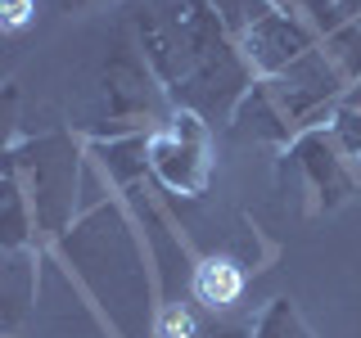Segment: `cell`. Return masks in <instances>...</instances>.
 <instances>
[{"instance_id":"cell-2","label":"cell","mask_w":361,"mask_h":338,"mask_svg":"<svg viewBox=\"0 0 361 338\" xmlns=\"http://www.w3.org/2000/svg\"><path fill=\"white\" fill-rule=\"evenodd\" d=\"M312 50H316V32L293 9H280V5H271L253 27L240 32V54L248 59L253 73H267V77L289 73Z\"/></svg>"},{"instance_id":"cell-7","label":"cell","mask_w":361,"mask_h":338,"mask_svg":"<svg viewBox=\"0 0 361 338\" xmlns=\"http://www.w3.org/2000/svg\"><path fill=\"white\" fill-rule=\"evenodd\" d=\"M18 104H23L18 86L5 82V86H0V154H9L14 140H18Z\"/></svg>"},{"instance_id":"cell-11","label":"cell","mask_w":361,"mask_h":338,"mask_svg":"<svg viewBox=\"0 0 361 338\" xmlns=\"http://www.w3.org/2000/svg\"><path fill=\"white\" fill-rule=\"evenodd\" d=\"M271 5H280V9H289V5H293V0H271Z\"/></svg>"},{"instance_id":"cell-10","label":"cell","mask_w":361,"mask_h":338,"mask_svg":"<svg viewBox=\"0 0 361 338\" xmlns=\"http://www.w3.org/2000/svg\"><path fill=\"white\" fill-rule=\"evenodd\" d=\"M195 338H253V325L248 320H217V325H203Z\"/></svg>"},{"instance_id":"cell-5","label":"cell","mask_w":361,"mask_h":338,"mask_svg":"<svg viewBox=\"0 0 361 338\" xmlns=\"http://www.w3.org/2000/svg\"><path fill=\"white\" fill-rule=\"evenodd\" d=\"M253 338H316L289 298H271L253 320Z\"/></svg>"},{"instance_id":"cell-4","label":"cell","mask_w":361,"mask_h":338,"mask_svg":"<svg viewBox=\"0 0 361 338\" xmlns=\"http://www.w3.org/2000/svg\"><path fill=\"white\" fill-rule=\"evenodd\" d=\"M190 289H195V302H203L208 311H231L235 302H240L244 293V270L235 257H203L195 266V275H190Z\"/></svg>"},{"instance_id":"cell-1","label":"cell","mask_w":361,"mask_h":338,"mask_svg":"<svg viewBox=\"0 0 361 338\" xmlns=\"http://www.w3.org/2000/svg\"><path fill=\"white\" fill-rule=\"evenodd\" d=\"M145 167H149L167 189L203 199L208 194V176H212L208 122L190 108H172L163 127L145 135Z\"/></svg>"},{"instance_id":"cell-3","label":"cell","mask_w":361,"mask_h":338,"mask_svg":"<svg viewBox=\"0 0 361 338\" xmlns=\"http://www.w3.org/2000/svg\"><path fill=\"white\" fill-rule=\"evenodd\" d=\"M37 244V217H32V203L23 180L0 163V248L18 253V248Z\"/></svg>"},{"instance_id":"cell-6","label":"cell","mask_w":361,"mask_h":338,"mask_svg":"<svg viewBox=\"0 0 361 338\" xmlns=\"http://www.w3.org/2000/svg\"><path fill=\"white\" fill-rule=\"evenodd\" d=\"M330 135L348 158H361V86H348V95L338 99Z\"/></svg>"},{"instance_id":"cell-9","label":"cell","mask_w":361,"mask_h":338,"mask_svg":"<svg viewBox=\"0 0 361 338\" xmlns=\"http://www.w3.org/2000/svg\"><path fill=\"white\" fill-rule=\"evenodd\" d=\"M37 18V0H0V32H23Z\"/></svg>"},{"instance_id":"cell-8","label":"cell","mask_w":361,"mask_h":338,"mask_svg":"<svg viewBox=\"0 0 361 338\" xmlns=\"http://www.w3.org/2000/svg\"><path fill=\"white\" fill-rule=\"evenodd\" d=\"M195 334H199V325L185 307H163V315H158V338H195Z\"/></svg>"}]
</instances>
